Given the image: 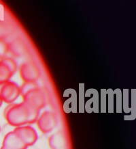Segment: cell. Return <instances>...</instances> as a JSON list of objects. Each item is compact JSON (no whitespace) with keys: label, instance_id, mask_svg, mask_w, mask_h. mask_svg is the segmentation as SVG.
Returning <instances> with one entry per match:
<instances>
[{"label":"cell","instance_id":"cell-1","mask_svg":"<svg viewBox=\"0 0 136 149\" xmlns=\"http://www.w3.org/2000/svg\"><path fill=\"white\" fill-rule=\"evenodd\" d=\"M5 116L8 124L13 127L23 126L29 122L28 109L24 102L9 107Z\"/></svg>","mask_w":136,"mask_h":149},{"label":"cell","instance_id":"cell-2","mask_svg":"<svg viewBox=\"0 0 136 149\" xmlns=\"http://www.w3.org/2000/svg\"><path fill=\"white\" fill-rule=\"evenodd\" d=\"M1 85L0 96L5 103H13L20 96L21 88L14 82L8 81Z\"/></svg>","mask_w":136,"mask_h":149},{"label":"cell","instance_id":"cell-3","mask_svg":"<svg viewBox=\"0 0 136 149\" xmlns=\"http://www.w3.org/2000/svg\"><path fill=\"white\" fill-rule=\"evenodd\" d=\"M23 102L30 104L32 106L40 110L46 105V97L43 92L38 87L28 91L23 95Z\"/></svg>","mask_w":136,"mask_h":149},{"label":"cell","instance_id":"cell-4","mask_svg":"<svg viewBox=\"0 0 136 149\" xmlns=\"http://www.w3.org/2000/svg\"><path fill=\"white\" fill-rule=\"evenodd\" d=\"M38 126L40 130L43 133H48L51 132L57 127L58 124V119L57 116L53 112L49 111H44L38 118Z\"/></svg>","mask_w":136,"mask_h":149},{"label":"cell","instance_id":"cell-5","mask_svg":"<svg viewBox=\"0 0 136 149\" xmlns=\"http://www.w3.org/2000/svg\"><path fill=\"white\" fill-rule=\"evenodd\" d=\"M14 131L27 147L34 145L38 140V136L36 129L30 125L18 127Z\"/></svg>","mask_w":136,"mask_h":149},{"label":"cell","instance_id":"cell-6","mask_svg":"<svg viewBox=\"0 0 136 149\" xmlns=\"http://www.w3.org/2000/svg\"><path fill=\"white\" fill-rule=\"evenodd\" d=\"M20 74L25 83H35L40 76L39 68L33 62L23 64L20 67Z\"/></svg>","mask_w":136,"mask_h":149},{"label":"cell","instance_id":"cell-7","mask_svg":"<svg viewBox=\"0 0 136 149\" xmlns=\"http://www.w3.org/2000/svg\"><path fill=\"white\" fill-rule=\"evenodd\" d=\"M85 98H88L84 104V109L88 113L99 111V93L97 90L91 88L87 90L84 95Z\"/></svg>","mask_w":136,"mask_h":149},{"label":"cell","instance_id":"cell-8","mask_svg":"<svg viewBox=\"0 0 136 149\" xmlns=\"http://www.w3.org/2000/svg\"><path fill=\"white\" fill-rule=\"evenodd\" d=\"M63 97L67 98L64 102L63 109L65 113L77 112V93L75 90L69 88L65 90Z\"/></svg>","mask_w":136,"mask_h":149},{"label":"cell","instance_id":"cell-9","mask_svg":"<svg viewBox=\"0 0 136 149\" xmlns=\"http://www.w3.org/2000/svg\"><path fill=\"white\" fill-rule=\"evenodd\" d=\"M7 49L15 57L24 56L27 51V46L21 38H15L7 42Z\"/></svg>","mask_w":136,"mask_h":149},{"label":"cell","instance_id":"cell-10","mask_svg":"<svg viewBox=\"0 0 136 149\" xmlns=\"http://www.w3.org/2000/svg\"><path fill=\"white\" fill-rule=\"evenodd\" d=\"M3 146L10 149H27V148L14 131L5 135L3 141Z\"/></svg>","mask_w":136,"mask_h":149},{"label":"cell","instance_id":"cell-11","mask_svg":"<svg viewBox=\"0 0 136 149\" xmlns=\"http://www.w3.org/2000/svg\"><path fill=\"white\" fill-rule=\"evenodd\" d=\"M65 138L63 133L59 131L52 135L48 139V144L50 148H63L65 144Z\"/></svg>","mask_w":136,"mask_h":149},{"label":"cell","instance_id":"cell-12","mask_svg":"<svg viewBox=\"0 0 136 149\" xmlns=\"http://www.w3.org/2000/svg\"><path fill=\"white\" fill-rule=\"evenodd\" d=\"M14 73L2 60L0 61V85L8 81Z\"/></svg>","mask_w":136,"mask_h":149},{"label":"cell","instance_id":"cell-13","mask_svg":"<svg viewBox=\"0 0 136 149\" xmlns=\"http://www.w3.org/2000/svg\"><path fill=\"white\" fill-rule=\"evenodd\" d=\"M11 31L8 23L0 19V40H5L10 35Z\"/></svg>","mask_w":136,"mask_h":149},{"label":"cell","instance_id":"cell-14","mask_svg":"<svg viewBox=\"0 0 136 149\" xmlns=\"http://www.w3.org/2000/svg\"><path fill=\"white\" fill-rule=\"evenodd\" d=\"M25 105L28 109V113H29V122L28 124H33V123L37 122L38 118H39V113H40V110L36 109V107L32 106L30 104L25 103Z\"/></svg>","mask_w":136,"mask_h":149},{"label":"cell","instance_id":"cell-15","mask_svg":"<svg viewBox=\"0 0 136 149\" xmlns=\"http://www.w3.org/2000/svg\"><path fill=\"white\" fill-rule=\"evenodd\" d=\"M84 84H79V111L80 112H84Z\"/></svg>","mask_w":136,"mask_h":149},{"label":"cell","instance_id":"cell-16","mask_svg":"<svg viewBox=\"0 0 136 149\" xmlns=\"http://www.w3.org/2000/svg\"><path fill=\"white\" fill-rule=\"evenodd\" d=\"M6 65L8 66V68L11 70V71L13 72L14 74L15 73V72L17 70V64L16 62L10 58H6L1 60Z\"/></svg>","mask_w":136,"mask_h":149},{"label":"cell","instance_id":"cell-17","mask_svg":"<svg viewBox=\"0 0 136 149\" xmlns=\"http://www.w3.org/2000/svg\"><path fill=\"white\" fill-rule=\"evenodd\" d=\"M106 101L107 93L106 89L101 90V111L106 112Z\"/></svg>","mask_w":136,"mask_h":149},{"label":"cell","instance_id":"cell-18","mask_svg":"<svg viewBox=\"0 0 136 149\" xmlns=\"http://www.w3.org/2000/svg\"><path fill=\"white\" fill-rule=\"evenodd\" d=\"M107 97H108L109 103V112H113V105H114V93L112 89H108L106 91Z\"/></svg>","mask_w":136,"mask_h":149},{"label":"cell","instance_id":"cell-19","mask_svg":"<svg viewBox=\"0 0 136 149\" xmlns=\"http://www.w3.org/2000/svg\"><path fill=\"white\" fill-rule=\"evenodd\" d=\"M36 88H37V86L35 83H25V84H23L22 88H21V94L24 95L28 91Z\"/></svg>","mask_w":136,"mask_h":149},{"label":"cell","instance_id":"cell-20","mask_svg":"<svg viewBox=\"0 0 136 149\" xmlns=\"http://www.w3.org/2000/svg\"><path fill=\"white\" fill-rule=\"evenodd\" d=\"M114 95L116 96V103H117V107H118V111H120V107H121V98H122V93L120 89H116L113 91Z\"/></svg>","mask_w":136,"mask_h":149},{"label":"cell","instance_id":"cell-21","mask_svg":"<svg viewBox=\"0 0 136 149\" xmlns=\"http://www.w3.org/2000/svg\"><path fill=\"white\" fill-rule=\"evenodd\" d=\"M2 103H3V101H2V99H1V96H0V107H1V105H2Z\"/></svg>","mask_w":136,"mask_h":149},{"label":"cell","instance_id":"cell-22","mask_svg":"<svg viewBox=\"0 0 136 149\" xmlns=\"http://www.w3.org/2000/svg\"><path fill=\"white\" fill-rule=\"evenodd\" d=\"M0 149H10V148H5V147H4V146H2V147H1V148H0Z\"/></svg>","mask_w":136,"mask_h":149},{"label":"cell","instance_id":"cell-23","mask_svg":"<svg viewBox=\"0 0 136 149\" xmlns=\"http://www.w3.org/2000/svg\"><path fill=\"white\" fill-rule=\"evenodd\" d=\"M52 149H64L63 148H52Z\"/></svg>","mask_w":136,"mask_h":149},{"label":"cell","instance_id":"cell-24","mask_svg":"<svg viewBox=\"0 0 136 149\" xmlns=\"http://www.w3.org/2000/svg\"><path fill=\"white\" fill-rule=\"evenodd\" d=\"M0 130H1V128H0Z\"/></svg>","mask_w":136,"mask_h":149}]
</instances>
